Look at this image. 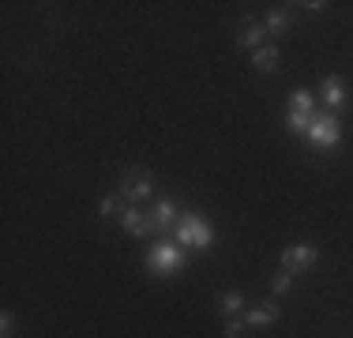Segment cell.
Returning a JSON list of instances; mask_svg holds the SVG:
<instances>
[{"instance_id":"4","label":"cell","mask_w":353,"mask_h":338,"mask_svg":"<svg viewBox=\"0 0 353 338\" xmlns=\"http://www.w3.org/2000/svg\"><path fill=\"white\" fill-rule=\"evenodd\" d=\"M117 192H121V199L128 207H143V203L154 196V173L150 169H128L121 177V184H117Z\"/></svg>"},{"instance_id":"1","label":"cell","mask_w":353,"mask_h":338,"mask_svg":"<svg viewBox=\"0 0 353 338\" xmlns=\"http://www.w3.org/2000/svg\"><path fill=\"white\" fill-rule=\"evenodd\" d=\"M188 256L192 252L181 248L173 237H158V241L143 252V270L154 275V278H173V275H181V270L188 267Z\"/></svg>"},{"instance_id":"18","label":"cell","mask_w":353,"mask_h":338,"mask_svg":"<svg viewBox=\"0 0 353 338\" xmlns=\"http://www.w3.org/2000/svg\"><path fill=\"white\" fill-rule=\"evenodd\" d=\"M297 8H305L308 15H323L331 4H327V0H305V4H297Z\"/></svg>"},{"instance_id":"17","label":"cell","mask_w":353,"mask_h":338,"mask_svg":"<svg viewBox=\"0 0 353 338\" xmlns=\"http://www.w3.org/2000/svg\"><path fill=\"white\" fill-rule=\"evenodd\" d=\"M0 338H15V312H0Z\"/></svg>"},{"instance_id":"5","label":"cell","mask_w":353,"mask_h":338,"mask_svg":"<svg viewBox=\"0 0 353 338\" xmlns=\"http://www.w3.org/2000/svg\"><path fill=\"white\" fill-rule=\"evenodd\" d=\"M316 98L323 101V109H327V113H334V117L350 113V106H353L350 87H346V79H342V75H323V79H319Z\"/></svg>"},{"instance_id":"15","label":"cell","mask_w":353,"mask_h":338,"mask_svg":"<svg viewBox=\"0 0 353 338\" xmlns=\"http://www.w3.org/2000/svg\"><path fill=\"white\" fill-rule=\"evenodd\" d=\"M293 282H297V275H290V270H274L271 275V293L274 297H285V293H293Z\"/></svg>"},{"instance_id":"6","label":"cell","mask_w":353,"mask_h":338,"mask_svg":"<svg viewBox=\"0 0 353 338\" xmlns=\"http://www.w3.org/2000/svg\"><path fill=\"white\" fill-rule=\"evenodd\" d=\"M316 264H319V248L312 241H293L282 248V270H290V275H305Z\"/></svg>"},{"instance_id":"12","label":"cell","mask_w":353,"mask_h":338,"mask_svg":"<svg viewBox=\"0 0 353 338\" xmlns=\"http://www.w3.org/2000/svg\"><path fill=\"white\" fill-rule=\"evenodd\" d=\"M279 64H282V53H279V46H271V41L252 53V68H256L259 75H274V72H279Z\"/></svg>"},{"instance_id":"16","label":"cell","mask_w":353,"mask_h":338,"mask_svg":"<svg viewBox=\"0 0 353 338\" xmlns=\"http://www.w3.org/2000/svg\"><path fill=\"white\" fill-rule=\"evenodd\" d=\"M222 335H225V338H245V335H248V324H245L241 316H237V319H225Z\"/></svg>"},{"instance_id":"9","label":"cell","mask_w":353,"mask_h":338,"mask_svg":"<svg viewBox=\"0 0 353 338\" xmlns=\"http://www.w3.org/2000/svg\"><path fill=\"white\" fill-rule=\"evenodd\" d=\"M117 226H121L128 237H136V241H143V237H154V222H150V210L143 207H124V215L117 218Z\"/></svg>"},{"instance_id":"7","label":"cell","mask_w":353,"mask_h":338,"mask_svg":"<svg viewBox=\"0 0 353 338\" xmlns=\"http://www.w3.org/2000/svg\"><path fill=\"white\" fill-rule=\"evenodd\" d=\"M181 215H184V207H181V203H176L173 196L158 199L154 207H150V222H154V237H173V233H176V226H181Z\"/></svg>"},{"instance_id":"3","label":"cell","mask_w":353,"mask_h":338,"mask_svg":"<svg viewBox=\"0 0 353 338\" xmlns=\"http://www.w3.org/2000/svg\"><path fill=\"white\" fill-rule=\"evenodd\" d=\"M305 143H308L312 150H334V147L342 143V117L327 113V109H316L312 124H308Z\"/></svg>"},{"instance_id":"14","label":"cell","mask_w":353,"mask_h":338,"mask_svg":"<svg viewBox=\"0 0 353 338\" xmlns=\"http://www.w3.org/2000/svg\"><path fill=\"white\" fill-rule=\"evenodd\" d=\"M124 207H128V203L121 199V192H109V196L98 199V218H105V222H117V218L124 215Z\"/></svg>"},{"instance_id":"8","label":"cell","mask_w":353,"mask_h":338,"mask_svg":"<svg viewBox=\"0 0 353 338\" xmlns=\"http://www.w3.org/2000/svg\"><path fill=\"white\" fill-rule=\"evenodd\" d=\"M241 319L248 324V331H263V327H274L282 319V304L279 301H252Z\"/></svg>"},{"instance_id":"13","label":"cell","mask_w":353,"mask_h":338,"mask_svg":"<svg viewBox=\"0 0 353 338\" xmlns=\"http://www.w3.org/2000/svg\"><path fill=\"white\" fill-rule=\"evenodd\" d=\"M245 308H248L245 293H237V290H225V293H218V312H222L225 319H237V316H245Z\"/></svg>"},{"instance_id":"11","label":"cell","mask_w":353,"mask_h":338,"mask_svg":"<svg viewBox=\"0 0 353 338\" xmlns=\"http://www.w3.org/2000/svg\"><path fill=\"white\" fill-rule=\"evenodd\" d=\"M293 19H297V15H293V8H285V4H274V8H267V15H263V27H267V34H271V38H282V34L293 27Z\"/></svg>"},{"instance_id":"2","label":"cell","mask_w":353,"mask_h":338,"mask_svg":"<svg viewBox=\"0 0 353 338\" xmlns=\"http://www.w3.org/2000/svg\"><path fill=\"white\" fill-rule=\"evenodd\" d=\"M173 241L181 244V248H188V252H199V256H207V252H211L214 244H218V233H214L211 218H207L203 210H192V207H184V215H181V226H176Z\"/></svg>"},{"instance_id":"10","label":"cell","mask_w":353,"mask_h":338,"mask_svg":"<svg viewBox=\"0 0 353 338\" xmlns=\"http://www.w3.org/2000/svg\"><path fill=\"white\" fill-rule=\"evenodd\" d=\"M267 38H271V34H267L263 19H245V23H241V30H237V38H233V46L256 53L259 46H267Z\"/></svg>"}]
</instances>
